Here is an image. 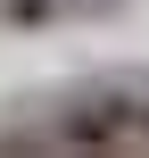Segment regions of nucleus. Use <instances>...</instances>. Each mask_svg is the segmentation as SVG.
Segmentation results:
<instances>
[{"mask_svg": "<svg viewBox=\"0 0 149 158\" xmlns=\"http://www.w3.org/2000/svg\"><path fill=\"white\" fill-rule=\"evenodd\" d=\"M8 150H149V75H91L50 100V125L0 133Z\"/></svg>", "mask_w": 149, "mask_h": 158, "instance_id": "f257e3e1", "label": "nucleus"}]
</instances>
